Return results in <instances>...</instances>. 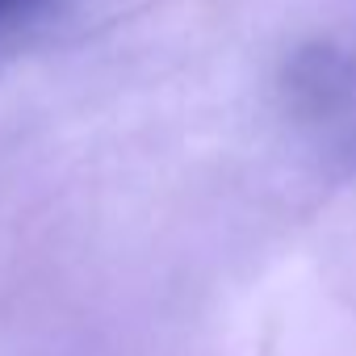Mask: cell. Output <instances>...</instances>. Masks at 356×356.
Masks as SVG:
<instances>
[{
	"label": "cell",
	"instance_id": "cell-1",
	"mask_svg": "<svg viewBox=\"0 0 356 356\" xmlns=\"http://www.w3.org/2000/svg\"><path fill=\"white\" fill-rule=\"evenodd\" d=\"M55 5V0H0V34H9L34 17H42L47 9Z\"/></svg>",
	"mask_w": 356,
	"mask_h": 356
}]
</instances>
